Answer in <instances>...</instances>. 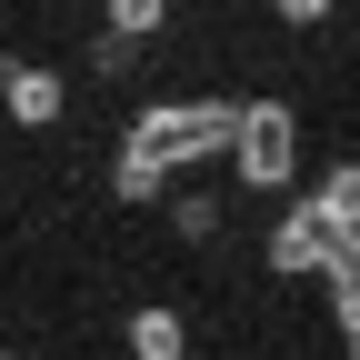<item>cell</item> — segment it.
I'll use <instances>...</instances> for the list:
<instances>
[{
    "label": "cell",
    "mask_w": 360,
    "mask_h": 360,
    "mask_svg": "<svg viewBox=\"0 0 360 360\" xmlns=\"http://www.w3.org/2000/svg\"><path fill=\"white\" fill-rule=\"evenodd\" d=\"M130 350L141 360H180V321L170 310H130Z\"/></svg>",
    "instance_id": "52a82bcc"
},
{
    "label": "cell",
    "mask_w": 360,
    "mask_h": 360,
    "mask_svg": "<svg viewBox=\"0 0 360 360\" xmlns=\"http://www.w3.org/2000/svg\"><path fill=\"white\" fill-rule=\"evenodd\" d=\"M321 281H330V310H340V330L360 340V231H340V240H330Z\"/></svg>",
    "instance_id": "5b68a950"
},
{
    "label": "cell",
    "mask_w": 360,
    "mask_h": 360,
    "mask_svg": "<svg viewBox=\"0 0 360 360\" xmlns=\"http://www.w3.org/2000/svg\"><path fill=\"white\" fill-rule=\"evenodd\" d=\"M330 11V0H281V20H321Z\"/></svg>",
    "instance_id": "30bf717a"
},
{
    "label": "cell",
    "mask_w": 360,
    "mask_h": 360,
    "mask_svg": "<svg viewBox=\"0 0 360 360\" xmlns=\"http://www.w3.org/2000/svg\"><path fill=\"white\" fill-rule=\"evenodd\" d=\"M0 360H30V350H0Z\"/></svg>",
    "instance_id": "8fae6325"
},
{
    "label": "cell",
    "mask_w": 360,
    "mask_h": 360,
    "mask_svg": "<svg viewBox=\"0 0 360 360\" xmlns=\"http://www.w3.org/2000/svg\"><path fill=\"white\" fill-rule=\"evenodd\" d=\"M231 170L250 180V191H281V180L300 170V110L240 101V120H231Z\"/></svg>",
    "instance_id": "7a4b0ae2"
},
{
    "label": "cell",
    "mask_w": 360,
    "mask_h": 360,
    "mask_svg": "<svg viewBox=\"0 0 360 360\" xmlns=\"http://www.w3.org/2000/svg\"><path fill=\"white\" fill-rule=\"evenodd\" d=\"M330 240H340V231H321V220H310V200H300V210H281V231H270V270H290V281H300V270L330 260Z\"/></svg>",
    "instance_id": "3957f363"
},
{
    "label": "cell",
    "mask_w": 360,
    "mask_h": 360,
    "mask_svg": "<svg viewBox=\"0 0 360 360\" xmlns=\"http://www.w3.org/2000/svg\"><path fill=\"white\" fill-rule=\"evenodd\" d=\"M231 120H240V110H220V101H160V110H141V130H130L120 150H141V160L170 180V170H191V160H210V150H231Z\"/></svg>",
    "instance_id": "6da1fadb"
},
{
    "label": "cell",
    "mask_w": 360,
    "mask_h": 360,
    "mask_svg": "<svg viewBox=\"0 0 360 360\" xmlns=\"http://www.w3.org/2000/svg\"><path fill=\"white\" fill-rule=\"evenodd\" d=\"M170 0H110V40H150Z\"/></svg>",
    "instance_id": "ba28073f"
},
{
    "label": "cell",
    "mask_w": 360,
    "mask_h": 360,
    "mask_svg": "<svg viewBox=\"0 0 360 360\" xmlns=\"http://www.w3.org/2000/svg\"><path fill=\"white\" fill-rule=\"evenodd\" d=\"M110 180H120V200H160V191H170V180H160L141 150H120V170H110Z\"/></svg>",
    "instance_id": "9c48e42d"
},
{
    "label": "cell",
    "mask_w": 360,
    "mask_h": 360,
    "mask_svg": "<svg viewBox=\"0 0 360 360\" xmlns=\"http://www.w3.org/2000/svg\"><path fill=\"white\" fill-rule=\"evenodd\" d=\"M310 220H321V231H360V160H340L321 191H310Z\"/></svg>",
    "instance_id": "8992f818"
},
{
    "label": "cell",
    "mask_w": 360,
    "mask_h": 360,
    "mask_svg": "<svg viewBox=\"0 0 360 360\" xmlns=\"http://www.w3.org/2000/svg\"><path fill=\"white\" fill-rule=\"evenodd\" d=\"M0 101H11V120H20V130L60 120V70H0Z\"/></svg>",
    "instance_id": "277c9868"
}]
</instances>
